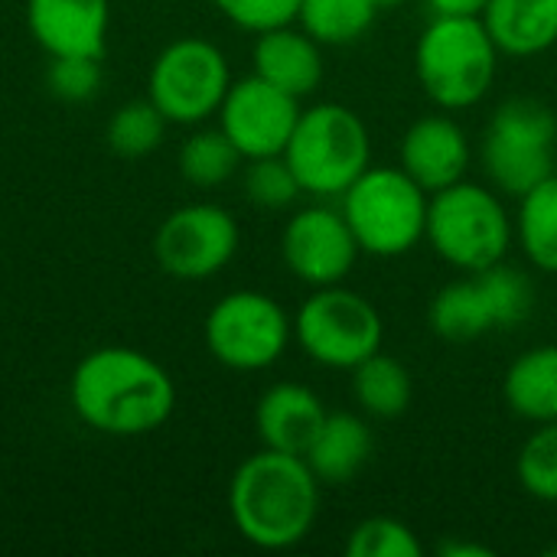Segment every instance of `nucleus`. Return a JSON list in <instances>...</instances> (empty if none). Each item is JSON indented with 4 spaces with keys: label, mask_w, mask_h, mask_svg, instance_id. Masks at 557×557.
<instances>
[{
    "label": "nucleus",
    "mask_w": 557,
    "mask_h": 557,
    "mask_svg": "<svg viewBox=\"0 0 557 557\" xmlns=\"http://www.w3.org/2000/svg\"><path fill=\"white\" fill-rule=\"evenodd\" d=\"M300 349L326 369H356L382 349L385 323L369 297L349 287H317L294 320Z\"/></svg>",
    "instance_id": "9d476101"
},
{
    "label": "nucleus",
    "mask_w": 557,
    "mask_h": 557,
    "mask_svg": "<svg viewBox=\"0 0 557 557\" xmlns=\"http://www.w3.org/2000/svg\"><path fill=\"white\" fill-rule=\"evenodd\" d=\"M431 196L401 166H369L346 193L343 215L359 242V251L398 258L421 245L428 228Z\"/></svg>",
    "instance_id": "423d86ee"
},
{
    "label": "nucleus",
    "mask_w": 557,
    "mask_h": 557,
    "mask_svg": "<svg viewBox=\"0 0 557 557\" xmlns=\"http://www.w3.org/2000/svg\"><path fill=\"white\" fill-rule=\"evenodd\" d=\"M441 557H493V548L476 545V542H444Z\"/></svg>",
    "instance_id": "473e14b6"
},
{
    "label": "nucleus",
    "mask_w": 557,
    "mask_h": 557,
    "mask_svg": "<svg viewBox=\"0 0 557 557\" xmlns=\"http://www.w3.org/2000/svg\"><path fill=\"white\" fill-rule=\"evenodd\" d=\"M359 255V242L343 209L333 206L297 209L281 235V258L287 271L310 287L343 284Z\"/></svg>",
    "instance_id": "4468645a"
},
{
    "label": "nucleus",
    "mask_w": 557,
    "mask_h": 557,
    "mask_svg": "<svg viewBox=\"0 0 557 557\" xmlns=\"http://www.w3.org/2000/svg\"><path fill=\"white\" fill-rule=\"evenodd\" d=\"M401 3H408V0H375L379 10H395V7H401Z\"/></svg>",
    "instance_id": "72a5a7b5"
},
{
    "label": "nucleus",
    "mask_w": 557,
    "mask_h": 557,
    "mask_svg": "<svg viewBox=\"0 0 557 557\" xmlns=\"http://www.w3.org/2000/svg\"><path fill=\"white\" fill-rule=\"evenodd\" d=\"M496 62L499 49L483 16H434L414 46L418 82L444 111L483 101L496 82Z\"/></svg>",
    "instance_id": "7ed1b4c3"
},
{
    "label": "nucleus",
    "mask_w": 557,
    "mask_h": 557,
    "mask_svg": "<svg viewBox=\"0 0 557 557\" xmlns=\"http://www.w3.org/2000/svg\"><path fill=\"white\" fill-rule=\"evenodd\" d=\"M424 238L457 271H486L506 261L512 245V219L496 193L476 183H454L431 193Z\"/></svg>",
    "instance_id": "39448f33"
},
{
    "label": "nucleus",
    "mask_w": 557,
    "mask_h": 557,
    "mask_svg": "<svg viewBox=\"0 0 557 557\" xmlns=\"http://www.w3.org/2000/svg\"><path fill=\"white\" fill-rule=\"evenodd\" d=\"M75 418L108 437H144L176 411L173 375L140 349L98 346L85 352L69 379Z\"/></svg>",
    "instance_id": "f257e3e1"
},
{
    "label": "nucleus",
    "mask_w": 557,
    "mask_h": 557,
    "mask_svg": "<svg viewBox=\"0 0 557 557\" xmlns=\"http://www.w3.org/2000/svg\"><path fill=\"white\" fill-rule=\"evenodd\" d=\"M557 163L555 111L535 98H509L490 117L483 137V166L499 193L525 196L548 180Z\"/></svg>",
    "instance_id": "6e6552de"
},
{
    "label": "nucleus",
    "mask_w": 557,
    "mask_h": 557,
    "mask_svg": "<svg viewBox=\"0 0 557 557\" xmlns=\"http://www.w3.org/2000/svg\"><path fill=\"white\" fill-rule=\"evenodd\" d=\"M166 124L170 121L160 114V108L150 98H134L114 108V114L108 117L104 137H108L111 153L124 160H140L163 144Z\"/></svg>",
    "instance_id": "a878e982"
},
{
    "label": "nucleus",
    "mask_w": 557,
    "mask_h": 557,
    "mask_svg": "<svg viewBox=\"0 0 557 557\" xmlns=\"http://www.w3.org/2000/svg\"><path fill=\"white\" fill-rule=\"evenodd\" d=\"M434 16H483L490 0H424Z\"/></svg>",
    "instance_id": "2f4dec72"
},
{
    "label": "nucleus",
    "mask_w": 557,
    "mask_h": 557,
    "mask_svg": "<svg viewBox=\"0 0 557 557\" xmlns=\"http://www.w3.org/2000/svg\"><path fill=\"white\" fill-rule=\"evenodd\" d=\"M255 75L294 98H307L323 82V46L294 23L258 33L251 49Z\"/></svg>",
    "instance_id": "f3484780"
},
{
    "label": "nucleus",
    "mask_w": 557,
    "mask_h": 557,
    "mask_svg": "<svg viewBox=\"0 0 557 557\" xmlns=\"http://www.w3.org/2000/svg\"><path fill=\"white\" fill-rule=\"evenodd\" d=\"M212 3L228 23H235L238 29H248L255 36L264 29L294 23L297 10H300V0H212Z\"/></svg>",
    "instance_id": "7c9ffc66"
},
{
    "label": "nucleus",
    "mask_w": 557,
    "mask_h": 557,
    "mask_svg": "<svg viewBox=\"0 0 557 557\" xmlns=\"http://www.w3.org/2000/svg\"><path fill=\"white\" fill-rule=\"evenodd\" d=\"M375 0H300L297 23L320 46H346L375 23Z\"/></svg>",
    "instance_id": "393cba45"
},
{
    "label": "nucleus",
    "mask_w": 557,
    "mask_h": 557,
    "mask_svg": "<svg viewBox=\"0 0 557 557\" xmlns=\"http://www.w3.org/2000/svg\"><path fill=\"white\" fill-rule=\"evenodd\" d=\"M242 232L228 209L189 202L173 209L153 232V258L176 281H209L238 251Z\"/></svg>",
    "instance_id": "f8f14e48"
},
{
    "label": "nucleus",
    "mask_w": 557,
    "mask_h": 557,
    "mask_svg": "<svg viewBox=\"0 0 557 557\" xmlns=\"http://www.w3.org/2000/svg\"><path fill=\"white\" fill-rule=\"evenodd\" d=\"M228 85L232 69L225 52L202 36H180L166 42L147 72V98L170 124L183 127H196L219 114Z\"/></svg>",
    "instance_id": "1a4fd4ad"
},
{
    "label": "nucleus",
    "mask_w": 557,
    "mask_h": 557,
    "mask_svg": "<svg viewBox=\"0 0 557 557\" xmlns=\"http://www.w3.org/2000/svg\"><path fill=\"white\" fill-rule=\"evenodd\" d=\"M111 0H26V29L36 46L55 55L104 59Z\"/></svg>",
    "instance_id": "2eb2a0df"
},
{
    "label": "nucleus",
    "mask_w": 557,
    "mask_h": 557,
    "mask_svg": "<svg viewBox=\"0 0 557 557\" xmlns=\"http://www.w3.org/2000/svg\"><path fill=\"white\" fill-rule=\"evenodd\" d=\"M516 473L529 496L557 503V421L539 424V431L522 444Z\"/></svg>",
    "instance_id": "cd10ccee"
},
{
    "label": "nucleus",
    "mask_w": 557,
    "mask_h": 557,
    "mask_svg": "<svg viewBox=\"0 0 557 557\" xmlns=\"http://www.w3.org/2000/svg\"><path fill=\"white\" fill-rule=\"evenodd\" d=\"M516 235L532 268L557 274V173L519 196Z\"/></svg>",
    "instance_id": "4be33fe9"
},
{
    "label": "nucleus",
    "mask_w": 557,
    "mask_h": 557,
    "mask_svg": "<svg viewBox=\"0 0 557 557\" xmlns=\"http://www.w3.org/2000/svg\"><path fill=\"white\" fill-rule=\"evenodd\" d=\"M202 336L219 366L235 372H261L287 352L294 320L261 290H232L212 304Z\"/></svg>",
    "instance_id": "9b49d317"
},
{
    "label": "nucleus",
    "mask_w": 557,
    "mask_h": 557,
    "mask_svg": "<svg viewBox=\"0 0 557 557\" xmlns=\"http://www.w3.org/2000/svg\"><path fill=\"white\" fill-rule=\"evenodd\" d=\"M300 111V98L281 91L277 85L251 72L248 78L228 85L215 117L225 137L238 147V153L245 160H255L284 153Z\"/></svg>",
    "instance_id": "ddd939ff"
},
{
    "label": "nucleus",
    "mask_w": 557,
    "mask_h": 557,
    "mask_svg": "<svg viewBox=\"0 0 557 557\" xmlns=\"http://www.w3.org/2000/svg\"><path fill=\"white\" fill-rule=\"evenodd\" d=\"M101 82H104V72H101V59H95V55H55V59H49L46 88L59 101H69V104L91 101L98 95Z\"/></svg>",
    "instance_id": "c756f323"
},
{
    "label": "nucleus",
    "mask_w": 557,
    "mask_h": 557,
    "mask_svg": "<svg viewBox=\"0 0 557 557\" xmlns=\"http://www.w3.org/2000/svg\"><path fill=\"white\" fill-rule=\"evenodd\" d=\"M532 307V281L519 268L499 261L486 271L444 284L428 307V323L447 343H470L496 330L522 326Z\"/></svg>",
    "instance_id": "0eeeda50"
},
{
    "label": "nucleus",
    "mask_w": 557,
    "mask_h": 557,
    "mask_svg": "<svg viewBox=\"0 0 557 557\" xmlns=\"http://www.w3.org/2000/svg\"><path fill=\"white\" fill-rule=\"evenodd\" d=\"M242 153L238 147L225 137L222 127H199L193 131L183 147H180V173L189 186L196 189H215L222 183H228L238 166H242Z\"/></svg>",
    "instance_id": "b1692460"
},
{
    "label": "nucleus",
    "mask_w": 557,
    "mask_h": 557,
    "mask_svg": "<svg viewBox=\"0 0 557 557\" xmlns=\"http://www.w3.org/2000/svg\"><path fill=\"white\" fill-rule=\"evenodd\" d=\"M326 421V408L320 395L297 382L271 385L255 408V431L268 450L304 457L313 444L320 424Z\"/></svg>",
    "instance_id": "a211bd4d"
},
{
    "label": "nucleus",
    "mask_w": 557,
    "mask_h": 557,
    "mask_svg": "<svg viewBox=\"0 0 557 557\" xmlns=\"http://www.w3.org/2000/svg\"><path fill=\"white\" fill-rule=\"evenodd\" d=\"M401 170L431 196L460 183L470 170V137L447 114H428L414 121L398 147Z\"/></svg>",
    "instance_id": "dca6fc26"
},
{
    "label": "nucleus",
    "mask_w": 557,
    "mask_h": 557,
    "mask_svg": "<svg viewBox=\"0 0 557 557\" xmlns=\"http://www.w3.org/2000/svg\"><path fill=\"white\" fill-rule=\"evenodd\" d=\"M284 160L290 163L307 196H343L372 166L369 127L352 108L339 101L313 104L300 111L297 127L284 147Z\"/></svg>",
    "instance_id": "20e7f679"
},
{
    "label": "nucleus",
    "mask_w": 557,
    "mask_h": 557,
    "mask_svg": "<svg viewBox=\"0 0 557 557\" xmlns=\"http://www.w3.org/2000/svg\"><path fill=\"white\" fill-rule=\"evenodd\" d=\"M372 428L349 411L326 414L304 460L323 486H343L359 476V470L372 457Z\"/></svg>",
    "instance_id": "6ab92c4d"
},
{
    "label": "nucleus",
    "mask_w": 557,
    "mask_h": 557,
    "mask_svg": "<svg viewBox=\"0 0 557 557\" xmlns=\"http://www.w3.org/2000/svg\"><path fill=\"white\" fill-rule=\"evenodd\" d=\"M503 395L506 405L532 424L557 421V346L522 352L506 372Z\"/></svg>",
    "instance_id": "412c9836"
},
{
    "label": "nucleus",
    "mask_w": 557,
    "mask_h": 557,
    "mask_svg": "<svg viewBox=\"0 0 557 557\" xmlns=\"http://www.w3.org/2000/svg\"><path fill=\"white\" fill-rule=\"evenodd\" d=\"M320 486L323 483L304 457L264 447L232 473V525L261 552H287L313 532L320 516Z\"/></svg>",
    "instance_id": "f03ea898"
},
{
    "label": "nucleus",
    "mask_w": 557,
    "mask_h": 557,
    "mask_svg": "<svg viewBox=\"0 0 557 557\" xmlns=\"http://www.w3.org/2000/svg\"><path fill=\"white\" fill-rule=\"evenodd\" d=\"M421 542L411 532V525H405L401 519L392 516H372L362 519L346 542V555L349 557H421Z\"/></svg>",
    "instance_id": "bb28decb"
},
{
    "label": "nucleus",
    "mask_w": 557,
    "mask_h": 557,
    "mask_svg": "<svg viewBox=\"0 0 557 557\" xmlns=\"http://www.w3.org/2000/svg\"><path fill=\"white\" fill-rule=\"evenodd\" d=\"M300 183L284 160V153L274 157H255L245 166V196L258 209H287L300 196Z\"/></svg>",
    "instance_id": "c85d7f7f"
},
{
    "label": "nucleus",
    "mask_w": 557,
    "mask_h": 557,
    "mask_svg": "<svg viewBox=\"0 0 557 557\" xmlns=\"http://www.w3.org/2000/svg\"><path fill=\"white\" fill-rule=\"evenodd\" d=\"M352 395L369 418H398L408 411L414 385L408 369L379 349L352 369Z\"/></svg>",
    "instance_id": "5701e85b"
},
{
    "label": "nucleus",
    "mask_w": 557,
    "mask_h": 557,
    "mask_svg": "<svg viewBox=\"0 0 557 557\" xmlns=\"http://www.w3.org/2000/svg\"><path fill=\"white\" fill-rule=\"evenodd\" d=\"M483 23L499 52L539 55L557 42V0H490Z\"/></svg>",
    "instance_id": "aec40b11"
}]
</instances>
